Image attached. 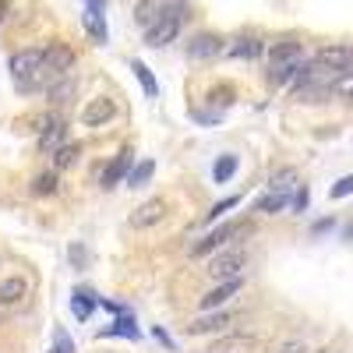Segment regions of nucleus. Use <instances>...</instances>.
Here are the masks:
<instances>
[{"label": "nucleus", "mask_w": 353, "mask_h": 353, "mask_svg": "<svg viewBox=\"0 0 353 353\" xmlns=\"http://www.w3.org/2000/svg\"><path fill=\"white\" fill-rule=\"evenodd\" d=\"M329 194H332V198H346V194H353V173H350V176H343V181H336Z\"/></svg>", "instance_id": "obj_34"}, {"label": "nucleus", "mask_w": 353, "mask_h": 353, "mask_svg": "<svg viewBox=\"0 0 353 353\" xmlns=\"http://www.w3.org/2000/svg\"><path fill=\"white\" fill-rule=\"evenodd\" d=\"M283 209H290V194H279V191H269L254 201V212H265V216H276Z\"/></svg>", "instance_id": "obj_21"}, {"label": "nucleus", "mask_w": 353, "mask_h": 353, "mask_svg": "<svg viewBox=\"0 0 353 353\" xmlns=\"http://www.w3.org/2000/svg\"><path fill=\"white\" fill-rule=\"evenodd\" d=\"M50 353H57V350H50Z\"/></svg>", "instance_id": "obj_44"}, {"label": "nucleus", "mask_w": 353, "mask_h": 353, "mask_svg": "<svg viewBox=\"0 0 353 353\" xmlns=\"http://www.w3.org/2000/svg\"><path fill=\"white\" fill-rule=\"evenodd\" d=\"M61 191V181H57V173H39L32 181V194H57Z\"/></svg>", "instance_id": "obj_30"}, {"label": "nucleus", "mask_w": 353, "mask_h": 353, "mask_svg": "<svg viewBox=\"0 0 353 353\" xmlns=\"http://www.w3.org/2000/svg\"><path fill=\"white\" fill-rule=\"evenodd\" d=\"M74 64H78V53H74L68 43H50V46H43V68L50 71L53 81L64 78V74H71Z\"/></svg>", "instance_id": "obj_4"}, {"label": "nucleus", "mask_w": 353, "mask_h": 353, "mask_svg": "<svg viewBox=\"0 0 353 353\" xmlns=\"http://www.w3.org/2000/svg\"><path fill=\"white\" fill-rule=\"evenodd\" d=\"M248 226L244 223H223V226H216L212 233H209V237H201L198 244H194V258H205V254H212V251H219L223 244H230L233 237H237V233H244Z\"/></svg>", "instance_id": "obj_6"}, {"label": "nucleus", "mask_w": 353, "mask_h": 353, "mask_svg": "<svg viewBox=\"0 0 353 353\" xmlns=\"http://www.w3.org/2000/svg\"><path fill=\"white\" fill-rule=\"evenodd\" d=\"M113 117H117V103L99 96V99H88V106L81 110V124L85 128H103V124L113 121Z\"/></svg>", "instance_id": "obj_13"}, {"label": "nucleus", "mask_w": 353, "mask_h": 353, "mask_svg": "<svg viewBox=\"0 0 353 353\" xmlns=\"http://www.w3.org/2000/svg\"><path fill=\"white\" fill-rule=\"evenodd\" d=\"M325 230H332V219H321V223H314V233H325Z\"/></svg>", "instance_id": "obj_42"}, {"label": "nucleus", "mask_w": 353, "mask_h": 353, "mask_svg": "<svg viewBox=\"0 0 353 353\" xmlns=\"http://www.w3.org/2000/svg\"><path fill=\"white\" fill-rule=\"evenodd\" d=\"M233 99H237V92H233V85H216L212 92H209V103L212 106H219V110H226V106H233Z\"/></svg>", "instance_id": "obj_29"}, {"label": "nucleus", "mask_w": 353, "mask_h": 353, "mask_svg": "<svg viewBox=\"0 0 353 353\" xmlns=\"http://www.w3.org/2000/svg\"><path fill=\"white\" fill-rule=\"evenodd\" d=\"M241 286H244V283H241V276H237V279H223L219 286H212V290L201 297V311H219L230 297H237Z\"/></svg>", "instance_id": "obj_15"}, {"label": "nucleus", "mask_w": 353, "mask_h": 353, "mask_svg": "<svg viewBox=\"0 0 353 353\" xmlns=\"http://www.w3.org/2000/svg\"><path fill=\"white\" fill-rule=\"evenodd\" d=\"M99 336H124V339H141V332H138V325H134V318L131 314H121L113 321V325L106 329V332H99Z\"/></svg>", "instance_id": "obj_26"}, {"label": "nucleus", "mask_w": 353, "mask_h": 353, "mask_svg": "<svg viewBox=\"0 0 353 353\" xmlns=\"http://www.w3.org/2000/svg\"><path fill=\"white\" fill-rule=\"evenodd\" d=\"M226 50V39L216 32H198L188 43V61H216V57Z\"/></svg>", "instance_id": "obj_7"}, {"label": "nucleus", "mask_w": 353, "mask_h": 353, "mask_svg": "<svg viewBox=\"0 0 353 353\" xmlns=\"http://www.w3.org/2000/svg\"><path fill=\"white\" fill-rule=\"evenodd\" d=\"M226 325H233V314H226V311H216V314L194 318L191 325H188V332H191V336H205V332H219V329H226Z\"/></svg>", "instance_id": "obj_18"}, {"label": "nucleus", "mask_w": 353, "mask_h": 353, "mask_svg": "<svg viewBox=\"0 0 353 353\" xmlns=\"http://www.w3.org/2000/svg\"><path fill=\"white\" fill-rule=\"evenodd\" d=\"M64 134H68V124H64V117L61 113H50L46 117V124H43V131H39V152L43 156H53L57 149L64 145Z\"/></svg>", "instance_id": "obj_8"}, {"label": "nucleus", "mask_w": 353, "mask_h": 353, "mask_svg": "<svg viewBox=\"0 0 353 353\" xmlns=\"http://www.w3.org/2000/svg\"><path fill=\"white\" fill-rule=\"evenodd\" d=\"M163 4H166V0H138V4H134V25L149 28V25H152V21L159 18Z\"/></svg>", "instance_id": "obj_22"}, {"label": "nucleus", "mask_w": 353, "mask_h": 353, "mask_svg": "<svg viewBox=\"0 0 353 353\" xmlns=\"http://www.w3.org/2000/svg\"><path fill=\"white\" fill-rule=\"evenodd\" d=\"M307 201H311V194H307V188H301V191H297V198H293V209L304 212V209H307Z\"/></svg>", "instance_id": "obj_38"}, {"label": "nucleus", "mask_w": 353, "mask_h": 353, "mask_svg": "<svg viewBox=\"0 0 353 353\" xmlns=\"http://www.w3.org/2000/svg\"><path fill=\"white\" fill-rule=\"evenodd\" d=\"M131 166H134V149H121L113 159H110V166L103 170V176H99V188H117L121 181H128V173H131Z\"/></svg>", "instance_id": "obj_9"}, {"label": "nucleus", "mask_w": 353, "mask_h": 353, "mask_svg": "<svg viewBox=\"0 0 353 353\" xmlns=\"http://www.w3.org/2000/svg\"><path fill=\"white\" fill-rule=\"evenodd\" d=\"M131 71H134V78L141 81V92L149 96V99H156V96H159V85H156V78H152L149 64H145V61H131Z\"/></svg>", "instance_id": "obj_23"}, {"label": "nucleus", "mask_w": 353, "mask_h": 353, "mask_svg": "<svg viewBox=\"0 0 353 353\" xmlns=\"http://www.w3.org/2000/svg\"><path fill=\"white\" fill-rule=\"evenodd\" d=\"M74 92H78L74 74H64V78H57V81L46 85V99H50L53 106H68V103L74 99Z\"/></svg>", "instance_id": "obj_16"}, {"label": "nucleus", "mask_w": 353, "mask_h": 353, "mask_svg": "<svg viewBox=\"0 0 353 353\" xmlns=\"http://www.w3.org/2000/svg\"><path fill=\"white\" fill-rule=\"evenodd\" d=\"M346 241H353V223L346 226Z\"/></svg>", "instance_id": "obj_43"}, {"label": "nucleus", "mask_w": 353, "mask_h": 353, "mask_svg": "<svg viewBox=\"0 0 353 353\" xmlns=\"http://www.w3.org/2000/svg\"><path fill=\"white\" fill-rule=\"evenodd\" d=\"M314 61L325 64V68H336V71H350L353 68V46L350 43H329L314 53Z\"/></svg>", "instance_id": "obj_12"}, {"label": "nucleus", "mask_w": 353, "mask_h": 353, "mask_svg": "<svg viewBox=\"0 0 353 353\" xmlns=\"http://www.w3.org/2000/svg\"><path fill=\"white\" fill-rule=\"evenodd\" d=\"M81 28H85V36L92 39L96 46H106V43H110V25H106V11L85 8V11H81Z\"/></svg>", "instance_id": "obj_14"}, {"label": "nucleus", "mask_w": 353, "mask_h": 353, "mask_svg": "<svg viewBox=\"0 0 353 353\" xmlns=\"http://www.w3.org/2000/svg\"><path fill=\"white\" fill-rule=\"evenodd\" d=\"M8 68H11V78H14V88L18 92H39V88H46L53 78H50V71L43 68V50L39 46H28V50H21V53H14L11 61H8Z\"/></svg>", "instance_id": "obj_1"}, {"label": "nucleus", "mask_w": 353, "mask_h": 353, "mask_svg": "<svg viewBox=\"0 0 353 353\" xmlns=\"http://www.w3.org/2000/svg\"><path fill=\"white\" fill-rule=\"evenodd\" d=\"M251 350H254V339L251 336H223L205 353H251Z\"/></svg>", "instance_id": "obj_20"}, {"label": "nucleus", "mask_w": 353, "mask_h": 353, "mask_svg": "<svg viewBox=\"0 0 353 353\" xmlns=\"http://www.w3.org/2000/svg\"><path fill=\"white\" fill-rule=\"evenodd\" d=\"M304 64H307V61H304V46H301L297 39H279V43H272V50H269V85L283 88V85H290V81H297V74H301Z\"/></svg>", "instance_id": "obj_2"}, {"label": "nucleus", "mask_w": 353, "mask_h": 353, "mask_svg": "<svg viewBox=\"0 0 353 353\" xmlns=\"http://www.w3.org/2000/svg\"><path fill=\"white\" fill-rule=\"evenodd\" d=\"M223 53L233 57V61H258V57L265 53V43H261V36L244 32V36H237V39H230Z\"/></svg>", "instance_id": "obj_10"}, {"label": "nucleus", "mask_w": 353, "mask_h": 353, "mask_svg": "<svg viewBox=\"0 0 353 353\" xmlns=\"http://www.w3.org/2000/svg\"><path fill=\"white\" fill-rule=\"evenodd\" d=\"M293 188H297V170H279V173H272V181H269V191L290 194Z\"/></svg>", "instance_id": "obj_27"}, {"label": "nucleus", "mask_w": 353, "mask_h": 353, "mask_svg": "<svg viewBox=\"0 0 353 353\" xmlns=\"http://www.w3.org/2000/svg\"><path fill=\"white\" fill-rule=\"evenodd\" d=\"M276 353H311V350H307V343H301V339H290V343L276 346Z\"/></svg>", "instance_id": "obj_35"}, {"label": "nucleus", "mask_w": 353, "mask_h": 353, "mask_svg": "<svg viewBox=\"0 0 353 353\" xmlns=\"http://www.w3.org/2000/svg\"><path fill=\"white\" fill-rule=\"evenodd\" d=\"M184 18H188V0H166L163 11H159V18L145 28V46H152V50L170 46L176 36H181Z\"/></svg>", "instance_id": "obj_3"}, {"label": "nucleus", "mask_w": 353, "mask_h": 353, "mask_svg": "<svg viewBox=\"0 0 353 353\" xmlns=\"http://www.w3.org/2000/svg\"><path fill=\"white\" fill-rule=\"evenodd\" d=\"M166 219V201L163 198H149V201H141L138 209L131 212V226L134 230H152L156 223Z\"/></svg>", "instance_id": "obj_11"}, {"label": "nucleus", "mask_w": 353, "mask_h": 353, "mask_svg": "<svg viewBox=\"0 0 353 353\" xmlns=\"http://www.w3.org/2000/svg\"><path fill=\"white\" fill-rule=\"evenodd\" d=\"M68 254H71V261H74V265H88V251H85L81 244H71V251H68Z\"/></svg>", "instance_id": "obj_36"}, {"label": "nucleus", "mask_w": 353, "mask_h": 353, "mask_svg": "<svg viewBox=\"0 0 353 353\" xmlns=\"http://www.w3.org/2000/svg\"><path fill=\"white\" fill-rule=\"evenodd\" d=\"M152 173H156V163H152V159L134 163V166H131V173H128V188H145V184L152 181Z\"/></svg>", "instance_id": "obj_24"}, {"label": "nucleus", "mask_w": 353, "mask_h": 353, "mask_svg": "<svg viewBox=\"0 0 353 353\" xmlns=\"http://www.w3.org/2000/svg\"><path fill=\"white\" fill-rule=\"evenodd\" d=\"M237 166H241V159H237V156H223V159L212 166V181H216V184H226L230 176L237 173Z\"/></svg>", "instance_id": "obj_28"}, {"label": "nucleus", "mask_w": 353, "mask_h": 353, "mask_svg": "<svg viewBox=\"0 0 353 353\" xmlns=\"http://www.w3.org/2000/svg\"><path fill=\"white\" fill-rule=\"evenodd\" d=\"M191 121H198V124H219L223 113H191Z\"/></svg>", "instance_id": "obj_37"}, {"label": "nucleus", "mask_w": 353, "mask_h": 353, "mask_svg": "<svg viewBox=\"0 0 353 353\" xmlns=\"http://www.w3.org/2000/svg\"><path fill=\"white\" fill-rule=\"evenodd\" d=\"M85 8H96V11H106L110 0H85Z\"/></svg>", "instance_id": "obj_40"}, {"label": "nucleus", "mask_w": 353, "mask_h": 353, "mask_svg": "<svg viewBox=\"0 0 353 353\" xmlns=\"http://www.w3.org/2000/svg\"><path fill=\"white\" fill-rule=\"evenodd\" d=\"M53 350H57V353H74V343H71V336H68L61 325L53 329Z\"/></svg>", "instance_id": "obj_33"}, {"label": "nucleus", "mask_w": 353, "mask_h": 353, "mask_svg": "<svg viewBox=\"0 0 353 353\" xmlns=\"http://www.w3.org/2000/svg\"><path fill=\"white\" fill-rule=\"evenodd\" d=\"M28 297V279L21 276H8V279H0V304L11 307V304H21Z\"/></svg>", "instance_id": "obj_17"}, {"label": "nucleus", "mask_w": 353, "mask_h": 353, "mask_svg": "<svg viewBox=\"0 0 353 353\" xmlns=\"http://www.w3.org/2000/svg\"><path fill=\"white\" fill-rule=\"evenodd\" d=\"M237 205H241V198H237V194H230V198L216 201L212 209H209V216H205V223H216V219H219L223 212H230V209H237Z\"/></svg>", "instance_id": "obj_31"}, {"label": "nucleus", "mask_w": 353, "mask_h": 353, "mask_svg": "<svg viewBox=\"0 0 353 353\" xmlns=\"http://www.w3.org/2000/svg\"><path fill=\"white\" fill-rule=\"evenodd\" d=\"M96 307H99L96 290H74V293H71V311L78 314V321H88Z\"/></svg>", "instance_id": "obj_19"}, {"label": "nucleus", "mask_w": 353, "mask_h": 353, "mask_svg": "<svg viewBox=\"0 0 353 353\" xmlns=\"http://www.w3.org/2000/svg\"><path fill=\"white\" fill-rule=\"evenodd\" d=\"M152 336H156V339H159L163 346H170V350H176V343H173V339L166 336V329H163V325H156V329H152Z\"/></svg>", "instance_id": "obj_39"}, {"label": "nucleus", "mask_w": 353, "mask_h": 353, "mask_svg": "<svg viewBox=\"0 0 353 353\" xmlns=\"http://www.w3.org/2000/svg\"><path fill=\"white\" fill-rule=\"evenodd\" d=\"M244 269H248V254H244L241 248H233V251H219V254L209 261V276H212L216 283H223V279H237Z\"/></svg>", "instance_id": "obj_5"}, {"label": "nucleus", "mask_w": 353, "mask_h": 353, "mask_svg": "<svg viewBox=\"0 0 353 353\" xmlns=\"http://www.w3.org/2000/svg\"><path fill=\"white\" fill-rule=\"evenodd\" d=\"M78 156H81V145L64 141L61 149L53 152V170H68V166H74V163H78Z\"/></svg>", "instance_id": "obj_25"}, {"label": "nucleus", "mask_w": 353, "mask_h": 353, "mask_svg": "<svg viewBox=\"0 0 353 353\" xmlns=\"http://www.w3.org/2000/svg\"><path fill=\"white\" fill-rule=\"evenodd\" d=\"M332 92H336V96H343V99H353V68H350V71H343V74L336 78Z\"/></svg>", "instance_id": "obj_32"}, {"label": "nucleus", "mask_w": 353, "mask_h": 353, "mask_svg": "<svg viewBox=\"0 0 353 353\" xmlns=\"http://www.w3.org/2000/svg\"><path fill=\"white\" fill-rule=\"evenodd\" d=\"M8 11H11V0H0V25H4V18H8Z\"/></svg>", "instance_id": "obj_41"}]
</instances>
